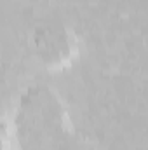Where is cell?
<instances>
[{
  "mask_svg": "<svg viewBox=\"0 0 148 150\" xmlns=\"http://www.w3.org/2000/svg\"><path fill=\"white\" fill-rule=\"evenodd\" d=\"M12 131L18 150H58L75 134L65 101L45 84L21 94Z\"/></svg>",
  "mask_w": 148,
  "mask_h": 150,
  "instance_id": "6da1fadb",
  "label": "cell"
},
{
  "mask_svg": "<svg viewBox=\"0 0 148 150\" xmlns=\"http://www.w3.org/2000/svg\"><path fill=\"white\" fill-rule=\"evenodd\" d=\"M58 150H101V149H98L92 142H89L87 138H82V136H78L75 133L73 136Z\"/></svg>",
  "mask_w": 148,
  "mask_h": 150,
  "instance_id": "277c9868",
  "label": "cell"
},
{
  "mask_svg": "<svg viewBox=\"0 0 148 150\" xmlns=\"http://www.w3.org/2000/svg\"><path fill=\"white\" fill-rule=\"evenodd\" d=\"M32 51L47 72H61L78 58L80 40L66 21L44 19L32 32Z\"/></svg>",
  "mask_w": 148,
  "mask_h": 150,
  "instance_id": "7a4b0ae2",
  "label": "cell"
},
{
  "mask_svg": "<svg viewBox=\"0 0 148 150\" xmlns=\"http://www.w3.org/2000/svg\"><path fill=\"white\" fill-rule=\"evenodd\" d=\"M0 150H18L14 131L4 119H0Z\"/></svg>",
  "mask_w": 148,
  "mask_h": 150,
  "instance_id": "3957f363",
  "label": "cell"
}]
</instances>
